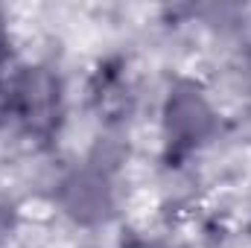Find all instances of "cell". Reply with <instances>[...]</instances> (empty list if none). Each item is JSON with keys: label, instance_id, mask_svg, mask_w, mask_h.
Wrapping results in <instances>:
<instances>
[{"label": "cell", "instance_id": "6da1fadb", "mask_svg": "<svg viewBox=\"0 0 251 248\" xmlns=\"http://www.w3.org/2000/svg\"><path fill=\"white\" fill-rule=\"evenodd\" d=\"M0 114L12 117L26 134L47 140L62 120V82L47 67H24L0 91Z\"/></svg>", "mask_w": 251, "mask_h": 248}, {"label": "cell", "instance_id": "277c9868", "mask_svg": "<svg viewBox=\"0 0 251 248\" xmlns=\"http://www.w3.org/2000/svg\"><path fill=\"white\" fill-rule=\"evenodd\" d=\"M6 59H9V29H6V18L0 12V67Z\"/></svg>", "mask_w": 251, "mask_h": 248}, {"label": "cell", "instance_id": "7a4b0ae2", "mask_svg": "<svg viewBox=\"0 0 251 248\" xmlns=\"http://www.w3.org/2000/svg\"><path fill=\"white\" fill-rule=\"evenodd\" d=\"M216 131V114L204 94L193 82L173 85L167 102H164V143H167V161L178 164L193 155L201 143H207Z\"/></svg>", "mask_w": 251, "mask_h": 248}, {"label": "cell", "instance_id": "3957f363", "mask_svg": "<svg viewBox=\"0 0 251 248\" xmlns=\"http://www.w3.org/2000/svg\"><path fill=\"white\" fill-rule=\"evenodd\" d=\"M62 204L79 222H100L111 210V190L100 173L82 170L62 184Z\"/></svg>", "mask_w": 251, "mask_h": 248}]
</instances>
